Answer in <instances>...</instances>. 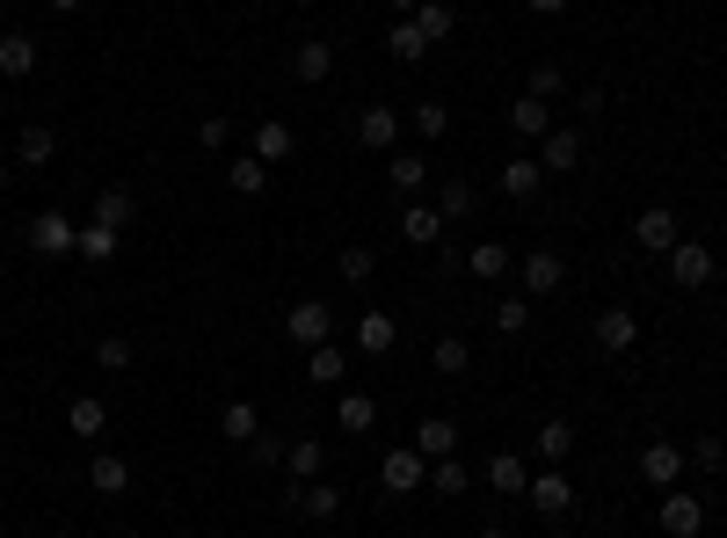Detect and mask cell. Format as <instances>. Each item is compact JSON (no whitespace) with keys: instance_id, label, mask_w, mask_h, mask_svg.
Listing matches in <instances>:
<instances>
[{"instance_id":"6da1fadb","label":"cell","mask_w":727,"mask_h":538,"mask_svg":"<svg viewBox=\"0 0 727 538\" xmlns=\"http://www.w3.org/2000/svg\"><path fill=\"white\" fill-rule=\"evenodd\" d=\"M655 524H662V538H698L706 531V503H698L692 487H670L655 503Z\"/></svg>"},{"instance_id":"6f0895ef","label":"cell","mask_w":727,"mask_h":538,"mask_svg":"<svg viewBox=\"0 0 727 538\" xmlns=\"http://www.w3.org/2000/svg\"><path fill=\"white\" fill-rule=\"evenodd\" d=\"M0 95H8V81H0Z\"/></svg>"},{"instance_id":"ac0fdd59","label":"cell","mask_w":727,"mask_h":538,"mask_svg":"<svg viewBox=\"0 0 727 538\" xmlns=\"http://www.w3.org/2000/svg\"><path fill=\"white\" fill-rule=\"evenodd\" d=\"M415 452H422V458H451V452H459V422H451V415H422Z\"/></svg>"},{"instance_id":"d590c367","label":"cell","mask_w":727,"mask_h":538,"mask_svg":"<svg viewBox=\"0 0 727 538\" xmlns=\"http://www.w3.org/2000/svg\"><path fill=\"white\" fill-rule=\"evenodd\" d=\"M466 270H473V277H481V284H495V277H503V270H509V247H503V241H481V247H473V255H466Z\"/></svg>"},{"instance_id":"5bb4252c","label":"cell","mask_w":727,"mask_h":538,"mask_svg":"<svg viewBox=\"0 0 727 538\" xmlns=\"http://www.w3.org/2000/svg\"><path fill=\"white\" fill-rule=\"evenodd\" d=\"M349 342H357L364 357H386V349L400 342V320H393V313H364L357 328H349Z\"/></svg>"},{"instance_id":"681fc988","label":"cell","mask_w":727,"mask_h":538,"mask_svg":"<svg viewBox=\"0 0 727 538\" xmlns=\"http://www.w3.org/2000/svg\"><path fill=\"white\" fill-rule=\"evenodd\" d=\"M531 15H568V0H524Z\"/></svg>"},{"instance_id":"3957f363","label":"cell","mask_w":727,"mask_h":538,"mask_svg":"<svg viewBox=\"0 0 727 538\" xmlns=\"http://www.w3.org/2000/svg\"><path fill=\"white\" fill-rule=\"evenodd\" d=\"M73 247H81V226L66 211H36L30 219V255H73Z\"/></svg>"},{"instance_id":"d4e9b609","label":"cell","mask_w":727,"mask_h":538,"mask_svg":"<svg viewBox=\"0 0 727 538\" xmlns=\"http://www.w3.org/2000/svg\"><path fill=\"white\" fill-rule=\"evenodd\" d=\"M386 52H393V59H400V66H415V59H422V52H430V36H422V30H415V15H400V22H393V30H386Z\"/></svg>"},{"instance_id":"f907efd6","label":"cell","mask_w":727,"mask_h":538,"mask_svg":"<svg viewBox=\"0 0 727 538\" xmlns=\"http://www.w3.org/2000/svg\"><path fill=\"white\" fill-rule=\"evenodd\" d=\"M473 538H509V531H503V524H481V531H473Z\"/></svg>"},{"instance_id":"f35d334b","label":"cell","mask_w":727,"mask_h":538,"mask_svg":"<svg viewBox=\"0 0 727 538\" xmlns=\"http://www.w3.org/2000/svg\"><path fill=\"white\" fill-rule=\"evenodd\" d=\"M524 328H531V298H503V306H495V335H509V342H517Z\"/></svg>"},{"instance_id":"d6a6232c","label":"cell","mask_w":727,"mask_h":538,"mask_svg":"<svg viewBox=\"0 0 727 538\" xmlns=\"http://www.w3.org/2000/svg\"><path fill=\"white\" fill-rule=\"evenodd\" d=\"M430 365L444 371V379H459V371L473 365V349H466V335H436V349H430Z\"/></svg>"},{"instance_id":"9c48e42d","label":"cell","mask_w":727,"mask_h":538,"mask_svg":"<svg viewBox=\"0 0 727 538\" xmlns=\"http://www.w3.org/2000/svg\"><path fill=\"white\" fill-rule=\"evenodd\" d=\"M670 277L684 284V292L713 284V247H698V241H676V247H670Z\"/></svg>"},{"instance_id":"60d3db41","label":"cell","mask_w":727,"mask_h":538,"mask_svg":"<svg viewBox=\"0 0 727 538\" xmlns=\"http://www.w3.org/2000/svg\"><path fill=\"white\" fill-rule=\"evenodd\" d=\"M73 255H87V262H109V255H117V233L87 219V226H81V247H73Z\"/></svg>"},{"instance_id":"277c9868","label":"cell","mask_w":727,"mask_h":538,"mask_svg":"<svg viewBox=\"0 0 727 538\" xmlns=\"http://www.w3.org/2000/svg\"><path fill=\"white\" fill-rule=\"evenodd\" d=\"M517 277H524V298H554L560 284H568V262H560L554 247H531V255H524V270H517Z\"/></svg>"},{"instance_id":"11a10c76","label":"cell","mask_w":727,"mask_h":538,"mask_svg":"<svg viewBox=\"0 0 727 538\" xmlns=\"http://www.w3.org/2000/svg\"><path fill=\"white\" fill-rule=\"evenodd\" d=\"M0 226H8V211H0Z\"/></svg>"},{"instance_id":"4316f807","label":"cell","mask_w":727,"mask_h":538,"mask_svg":"<svg viewBox=\"0 0 727 538\" xmlns=\"http://www.w3.org/2000/svg\"><path fill=\"white\" fill-rule=\"evenodd\" d=\"M66 422H73V436H103V430H109V400L81 393V400L66 408Z\"/></svg>"},{"instance_id":"7bdbcfd3","label":"cell","mask_w":727,"mask_h":538,"mask_svg":"<svg viewBox=\"0 0 727 538\" xmlns=\"http://www.w3.org/2000/svg\"><path fill=\"white\" fill-rule=\"evenodd\" d=\"M284 452H292V444H284V436H270V430L247 436V458H255V466H284Z\"/></svg>"},{"instance_id":"db71d44e","label":"cell","mask_w":727,"mask_h":538,"mask_svg":"<svg viewBox=\"0 0 727 538\" xmlns=\"http://www.w3.org/2000/svg\"><path fill=\"white\" fill-rule=\"evenodd\" d=\"M0 190H8V168H0Z\"/></svg>"},{"instance_id":"8992f818","label":"cell","mask_w":727,"mask_h":538,"mask_svg":"<svg viewBox=\"0 0 727 538\" xmlns=\"http://www.w3.org/2000/svg\"><path fill=\"white\" fill-rule=\"evenodd\" d=\"M422 466H430V458H422L415 444H400V452H386L379 487H386V495H415V487H422Z\"/></svg>"},{"instance_id":"7dc6e473","label":"cell","mask_w":727,"mask_h":538,"mask_svg":"<svg viewBox=\"0 0 727 538\" xmlns=\"http://www.w3.org/2000/svg\"><path fill=\"white\" fill-rule=\"evenodd\" d=\"M684 458H692V466H706V473H720V466H727V444H720V436H698Z\"/></svg>"},{"instance_id":"816d5d0a","label":"cell","mask_w":727,"mask_h":538,"mask_svg":"<svg viewBox=\"0 0 727 538\" xmlns=\"http://www.w3.org/2000/svg\"><path fill=\"white\" fill-rule=\"evenodd\" d=\"M393 8H400V15H415V8H422V0H393Z\"/></svg>"},{"instance_id":"603a6c76","label":"cell","mask_w":727,"mask_h":538,"mask_svg":"<svg viewBox=\"0 0 727 538\" xmlns=\"http://www.w3.org/2000/svg\"><path fill=\"white\" fill-rule=\"evenodd\" d=\"M538 182H546V168H538L531 154H517V160H503V197H538Z\"/></svg>"},{"instance_id":"4dcf8cb0","label":"cell","mask_w":727,"mask_h":538,"mask_svg":"<svg viewBox=\"0 0 727 538\" xmlns=\"http://www.w3.org/2000/svg\"><path fill=\"white\" fill-rule=\"evenodd\" d=\"M131 211H139V204H131V190H103V197H95V226L124 233V226H131Z\"/></svg>"},{"instance_id":"ee69618b","label":"cell","mask_w":727,"mask_h":538,"mask_svg":"<svg viewBox=\"0 0 727 538\" xmlns=\"http://www.w3.org/2000/svg\"><path fill=\"white\" fill-rule=\"evenodd\" d=\"M560 87H568V73H560L554 59H538V66H531V87H524V95H546V103H554Z\"/></svg>"},{"instance_id":"ffe728a7","label":"cell","mask_w":727,"mask_h":538,"mask_svg":"<svg viewBox=\"0 0 727 538\" xmlns=\"http://www.w3.org/2000/svg\"><path fill=\"white\" fill-rule=\"evenodd\" d=\"M87 487H95V495H124V487H131V466H124L117 452H95L87 458Z\"/></svg>"},{"instance_id":"836d02e7","label":"cell","mask_w":727,"mask_h":538,"mask_svg":"<svg viewBox=\"0 0 727 538\" xmlns=\"http://www.w3.org/2000/svg\"><path fill=\"white\" fill-rule=\"evenodd\" d=\"M52 154H59L52 131H44V124H22V139H15V160H22V168H44Z\"/></svg>"},{"instance_id":"8fae6325","label":"cell","mask_w":727,"mask_h":538,"mask_svg":"<svg viewBox=\"0 0 727 538\" xmlns=\"http://www.w3.org/2000/svg\"><path fill=\"white\" fill-rule=\"evenodd\" d=\"M400 241H408V247H444V211H436V204H408V211H400Z\"/></svg>"},{"instance_id":"ab89813d","label":"cell","mask_w":727,"mask_h":538,"mask_svg":"<svg viewBox=\"0 0 727 538\" xmlns=\"http://www.w3.org/2000/svg\"><path fill=\"white\" fill-rule=\"evenodd\" d=\"M430 487H436V495H466V487H473V473H466V466H459V452H451V458H436V473H430Z\"/></svg>"},{"instance_id":"d6986e66","label":"cell","mask_w":727,"mask_h":538,"mask_svg":"<svg viewBox=\"0 0 727 538\" xmlns=\"http://www.w3.org/2000/svg\"><path fill=\"white\" fill-rule=\"evenodd\" d=\"M524 503H531V509H538V517H560V509H568V503H575V487H568V481H560V473H538V481H531V487H524Z\"/></svg>"},{"instance_id":"83f0119b","label":"cell","mask_w":727,"mask_h":538,"mask_svg":"<svg viewBox=\"0 0 727 538\" xmlns=\"http://www.w3.org/2000/svg\"><path fill=\"white\" fill-rule=\"evenodd\" d=\"M335 277H343V284H357V292H364V284L379 277V255H371V247H343V255H335Z\"/></svg>"},{"instance_id":"7402d4cb","label":"cell","mask_w":727,"mask_h":538,"mask_svg":"<svg viewBox=\"0 0 727 538\" xmlns=\"http://www.w3.org/2000/svg\"><path fill=\"white\" fill-rule=\"evenodd\" d=\"M292 509H298V517H313V524H328L335 509H343V487L313 481V487H298V495H292Z\"/></svg>"},{"instance_id":"7c38bea8","label":"cell","mask_w":727,"mask_h":538,"mask_svg":"<svg viewBox=\"0 0 727 538\" xmlns=\"http://www.w3.org/2000/svg\"><path fill=\"white\" fill-rule=\"evenodd\" d=\"M538 168H546V175H575V168H582V131H546V139H538Z\"/></svg>"},{"instance_id":"ba28073f","label":"cell","mask_w":727,"mask_h":538,"mask_svg":"<svg viewBox=\"0 0 727 538\" xmlns=\"http://www.w3.org/2000/svg\"><path fill=\"white\" fill-rule=\"evenodd\" d=\"M633 342H641V320H633L625 306H604V313H597V349H604V357H625Z\"/></svg>"},{"instance_id":"c3c4849f","label":"cell","mask_w":727,"mask_h":538,"mask_svg":"<svg viewBox=\"0 0 727 538\" xmlns=\"http://www.w3.org/2000/svg\"><path fill=\"white\" fill-rule=\"evenodd\" d=\"M197 139H204V146H211V154H219V146H225V139H233V124H225V117H204V131H197Z\"/></svg>"},{"instance_id":"2e32d148","label":"cell","mask_w":727,"mask_h":538,"mask_svg":"<svg viewBox=\"0 0 727 538\" xmlns=\"http://www.w3.org/2000/svg\"><path fill=\"white\" fill-rule=\"evenodd\" d=\"M633 241H641L647 247V255H670V247H676V211H641V219H633Z\"/></svg>"},{"instance_id":"8d00e7d4","label":"cell","mask_w":727,"mask_h":538,"mask_svg":"<svg viewBox=\"0 0 727 538\" xmlns=\"http://www.w3.org/2000/svg\"><path fill=\"white\" fill-rule=\"evenodd\" d=\"M284 466H292L298 481H313V473L328 466V452H320V444H313V436H292V452H284Z\"/></svg>"},{"instance_id":"9f6ffc18","label":"cell","mask_w":727,"mask_h":538,"mask_svg":"<svg viewBox=\"0 0 727 538\" xmlns=\"http://www.w3.org/2000/svg\"><path fill=\"white\" fill-rule=\"evenodd\" d=\"M298 8H313V0H298Z\"/></svg>"},{"instance_id":"f1b7e54d","label":"cell","mask_w":727,"mask_h":538,"mask_svg":"<svg viewBox=\"0 0 727 538\" xmlns=\"http://www.w3.org/2000/svg\"><path fill=\"white\" fill-rule=\"evenodd\" d=\"M219 430H225V436H233V444H247V436H255V430H262V415H255V400H225V408H219Z\"/></svg>"},{"instance_id":"484cf974","label":"cell","mask_w":727,"mask_h":538,"mask_svg":"<svg viewBox=\"0 0 727 538\" xmlns=\"http://www.w3.org/2000/svg\"><path fill=\"white\" fill-rule=\"evenodd\" d=\"M422 175H430V154H393V160H386V182H393L400 197H415Z\"/></svg>"},{"instance_id":"b9f144b4","label":"cell","mask_w":727,"mask_h":538,"mask_svg":"<svg viewBox=\"0 0 727 538\" xmlns=\"http://www.w3.org/2000/svg\"><path fill=\"white\" fill-rule=\"evenodd\" d=\"M415 30L430 36V44H436V36H451V8H444V0H422V8H415Z\"/></svg>"},{"instance_id":"cb8c5ba5","label":"cell","mask_w":727,"mask_h":538,"mask_svg":"<svg viewBox=\"0 0 727 538\" xmlns=\"http://www.w3.org/2000/svg\"><path fill=\"white\" fill-rule=\"evenodd\" d=\"M335 422H343L349 436L379 430V400H371V393H343V400H335Z\"/></svg>"},{"instance_id":"f546056e","label":"cell","mask_w":727,"mask_h":538,"mask_svg":"<svg viewBox=\"0 0 727 538\" xmlns=\"http://www.w3.org/2000/svg\"><path fill=\"white\" fill-rule=\"evenodd\" d=\"M575 452V422H538V458H546V466H560V458Z\"/></svg>"},{"instance_id":"30bf717a","label":"cell","mask_w":727,"mask_h":538,"mask_svg":"<svg viewBox=\"0 0 727 538\" xmlns=\"http://www.w3.org/2000/svg\"><path fill=\"white\" fill-rule=\"evenodd\" d=\"M641 481L655 487V495H670V487L684 481V452H676V444H647V452H641Z\"/></svg>"},{"instance_id":"4fadbf2b","label":"cell","mask_w":727,"mask_h":538,"mask_svg":"<svg viewBox=\"0 0 727 538\" xmlns=\"http://www.w3.org/2000/svg\"><path fill=\"white\" fill-rule=\"evenodd\" d=\"M509 131H517V139H546V131H554V103H546V95H517V103H509Z\"/></svg>"},{"instance_id":"f6af8a7d","label":"cell","mask_w":727,"mask_h":538,"mask_svg":"<svg viewBox=\"0 0 727 538\" xmlns=\"http://www.w3.org/2000/svg\"><path fill=\"white\" fill-rule=\"evenodd\" d=\"M436 211H444V219H466V211H473V182H466V175H451V182H444V204H436Z\"/></svg>"},{"instance_id":"f5cc1de1","label":"cell","mask_w":727,"mask_h":538,"mask_svg":"<svg viewBox=\"0 0 727 538\" xmlns=\"http://www.w3.org/2000/svg\"><path fill=\"white\" fill-rule=\"evenodd\" d=\"M52 8H59V15H73V8H81V0H52Z\"/></svg>"},{"instance_id":"e0dca14e","label":"cell","mask_w":727,"mask_h":538,"mask_svg":"<svg viewBox=\"0 0 727 538\" xmlns=\"http://www.w3.org/2000/svg\"><path fill=\"white\" fill-rule=\"evenodd\" d=\"M30 73H36V36L8 30L0 36V81H30Z\"/></svg>"},{"instance_id":"7a4b0ae2","label":"cell","mask_w":727,"mask_h":538,"mask_svg":"<svg viewBox=\"0 0 727 538\" xmlns=\"http://www.w3.org/2000/svg\"><path fill=\"white\" fill-rule=\"evenodd\" d=\"M284 335H292L298 349H320L335 335V313H328V298H298L292 313H284Z\"/></svg>"},{"instance_id":"52a82bcc","label":"cell","mask_w":727,"mask_h":538,"mask_svg":"<svg viewBox=\"0 0 727 538\" xmlns=\"http://www.w3.org/2000/svg\"><path fill=\"white\" fill-rule=\"evenodd\" d=\"M247 154H255L262 168H277V160H292V154H298L292 124H284V117H262V124H255V139H247Z\"/></svg>"},{"instance_id":"44dd1931","label":"cell","mask_w":727,"mask_h":538,"mask_svg":"<svg viewBox=\"0 0 727 538\" xmlns=\"http://www.w3.org/2000/svg\"><path fill=\"white\" fill-rule=\"evenodd\" d=\"M487 487H495V495H524V487H531V466H524L517 452H495L487 458Z\"/></svg>"},{"instance_id":"74e56055","label":"cell","mask_w":727,"mask_h":538,"mask_svg":"<svg viewBox=\"0 0 727 538\" xmlns=\"http://www.w3.org/2000/svg\"><path fill=\"white\" fill-rule=\"evenodd\" d=\"M408 124H415V139H444V131H451V109L444 103H415V117H408Z\"/></svg>"},{"instance_id":"e575fe53","label":"cell","mask_w":727,"mask_h":538,"mask_svg":"<svg viewBox=\"0 0 727 538\" xmlns=\"http://www.w3.org/2000/svg\"><path fill=\"white\" fill-rule=\"evenodd\" d=\"M225 182H233V190H241V197H262V190H270V168H262L255 154H241V160H233V168H225Z\"/></svg>"},{"instance_id":"bcb514c9","label":"cell","mask_w":727,"mask_h":538,"mask_svg":"<svg viewBox=\"0 0 727 538\" xmlns=\"http://www.w3.org/2000/svg\"><path fill=\"white\" fill-rule=\"evenodd\" d=\"M95 365H103V371H124V365H131V342H124V335H103V342H95Z\"/></svg>"},{"instance_id":"5b68a950","label":"cell","mask_w":727,"mask_h":538,"mask_svg":"<svg viewBox=\"0 0 727 538\" xmlns=\"http://www.w3.org/2000/svg\"><path fill=\"white\" fill-rule=\"evenodd\" d=\"M357 139L371 146V154H393V139H400V109H393V103H364V109H357Z\"/></svg>"},{"instance_id":"9a60e30c","label":"cell","mask_w":727,"mask_h":538,"mask_svg":"<svg viewBox=\"0 0 727 538\" xmlns=\"http://www.w3.org/2000/svg\"><path fill=\"white\" fill-rule=\"evenodd\" d=\"M292 73H298L306 87H320V81L335 73V44H328V36H306V44L292 52Z\"/></svg>"},{"instance_id":"1f68e13d","label":"cell","mask_w":727,"mask_h":538,"mask_svg":"<svg viewBox=\"0 0 727 538\" xmlns=\"http://www.w3.org/2000/svg\"><path fill=\"white\" fill-rule=\"evenodd\" d=\"M343 371H349V357H343V349H335V342L306 349V379H313V386H335V379H343Z\"/></svg>"}]
</instances>
